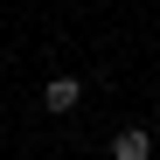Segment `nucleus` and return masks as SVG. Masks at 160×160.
Masks as SVG:
<instances>
[{"label": "nucleus", "mask_w": 160, "mask_h": 160, "mask_svg": "<svg viewBox=\"0 0 160 160\" xmlns=\"http://www.w3.org/2000/svg\"><path fill=\"white\" fill-rule=\"evenodd\" d=\"M112 160H153V139H146L139 125H125L118 139H112Z\"/></svg>", "instance_id": "f03ea898"}, {"label": "nucleus", "mask_w": 160, "mask_h": 160, "mask_svg": "<svg viewBox=\"0 0 160 160\" xmlns=\"http://www.w3.org/2000/svg\"><path fill=\"white\" fill-rule=\"evenodd\" d=\"M77 104H84V84H77V77H49V84H42V112H77Z\"/></svg>", "instance_id": "f257e3e1"}]
</instances>
